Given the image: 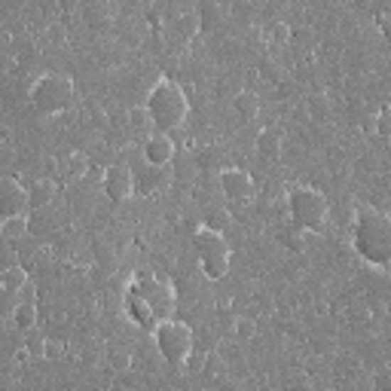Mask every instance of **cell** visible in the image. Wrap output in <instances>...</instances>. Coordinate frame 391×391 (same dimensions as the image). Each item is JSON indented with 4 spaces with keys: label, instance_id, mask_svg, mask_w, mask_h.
I'll use <instances>...</instances> for the list:
<instances>
[{
    "label": "cell",
    "instance_id": "obj_1",
    "mask_svg": "<svg viewBox=\"0 0 391 391\" xmlns=\"http://www.w3.org/2000/svg\"><path fill=\"white\" fill-rule=\"evenodd\" d=\"M352 248L367 266L388 269L391 266V214L367 208L352 223Z\"/></svg>",
    "mask_w": 391,
    "mask_h": 391
},
{
    "label": "cell",
    "instance_id": "obj_2",
    "mask_svg": "<svg viewBox=\"0 0 391 391\" xmlns=\"http://www.w3.org/2000/svg\"><path fill=\"white\" fill-rule=\"evenodd\" d=\"M147 110L153 117V126L162 132H171L187 122L190 117V98L171 77H159L147 92Z\"/></svg>",
    "mask_w": 391,
    "mask_h": 391
},
{
    "label": "cell",
    "instance_id": "obj_3",
    "mask_svg": "<svg viewBox=\"0 0 391 391\" xmlns=\"http://www.w3.org/2000/svg\"><path fill=\"white\" fill-rule=\"evenodd\" d=\"M193 248H196V260H199L205 279L218 282L230 272V260H232V245L226 242L223 230H214V226H199L193 232Z\"/></svg>",
    "mask_w": 391,
    "mask_h": 391
},
{
    "label": "cell",
    "instance_id": "obj_4",
    "mask_svg": "<svg viewBox=\"0 0 391 391\" xmlns=\"http://www.w3.org/2000/svg\"><path fill=\"white\" fill-rule=\"evenodd\" d=\"M287 211L300 232H321L331 220V202L315 187H294L287 196Z\"/></svg>",
    "mask_w": 391,
    "mask_h": 391
},
{
    "label": "cell",
    "instance_id": "obj_5",
    "mask_svg": "<svg viewBox=\"0 0 391 391\" xmlns=\"http://www.w3.org/2000/svg\"><path fill=\"white\" fill-rule=\"evenodd\" d=\"M74 80L68 74H43L37 77V83L31 86V105L43 117H61L74 107Z\"/></svg>",
    "mask_w": 391,
    "mask_h": 391
},
{
    "label": "cell",
    "instance_id": "obj_6",
    "mask_svg": "<svg viewBox=\"0 0 391 391\" xmlns=\"http://www.w3.org/2000/svg\"><path fill=\"white\" fill-rule=\"evenodd\" d=\"M153 339H156V348H159L162 361H168L171 367H181V370H183V364H187V358L196 352L193 327L178 321V318L159 321L156 331H153Z\"/></svg>",
    "mask_w": 391,
    "mask_h": 391
},
{
    "label": "cell",
    "instance_id": "obj_7",
    "mask_svg": "<svg viewBox=\"0 0 391 391\" xmlns=\"http://www.w3.org/2000/svg\"><path fill=\"white\" fill-rule=\"evenodd\" d=\"M132 291H138L144 294L150 300V306L156 309V315H159V321H166V318H174V309H178V294H174V287L168 282H159V279H153V275L147 272H138V279L135 284H132Z\"/></svg>",
    "mask_w": 391,
    "mask_h": 391
},
{
    "label": "cell",
    "instance_id": "obj_8",
    "mask_svg": "<svg viewBox=\"0 0 391 391\" xmlns=\"http://www.w3.org/2000/svg\"><path fill=\"white\" fill-rule=\"evenodd\" d=\"M28 208H31V193L25 190V183L16 181L13 174H4L0 178V211H4V218L25 214Z\"/></svg>",
    "mask_w": 391,
    "mask_h": 391
},
{
    "label": "cell",
    "instance_id": "obj_9",
    "mask_svg": "<svg viewBox=\"0 0 391 391\" xmlns=\"http://www.w3.org/2000/svg\"><path fill=\"white\" fill-rule=\"evenodd\" d=\"M218 183L226 199H232V202H251L257 196V183L245 168H223Z\"/></svg>",
    "mask_w": 391,
    "mask_h": 391
},
{
    "label": "cell",
    "instance_id": "obj_10",
    "mask_svg": "<svg viewBox=\"0 0 391 391\" xmlns=\"http://www.w3.org/2000/svg\"><path fill=\"white\" fill-rule=\"evenodd\" d=\"M101 190H105L110 202H126L135 193V174L126 166H110L105 171V181H101Z\"/></svg>",
    "mask_w": 391,
    "mask_h": 391
},
{
    "label": "cell",
    "instance_id": "obj_11",
    "mask_svg": "<svg viewBox=\"0 0 391 391\" xmlns=\"http://www.w3.org/2000/svg\"><path fill=\"white\" fill-rule=\"evenodd\" d=\"M174 150H178V144L171 141L168 132H153V135H147V141H144V159L150 162V166H168V162L174 159Z\"/></svg>",
    "mask_w": 391,
    "mask_h": 391
},
{
    "label": "cell",
    "instance_id": "obj_12",
    "mask_svg": "<svg viewBox=\"0 0 391 391\" xmlns=\"http://www.w3.org/2000/svg\"><path fill=\"white\" fill-rule=\"evenodd\" d=\"M126 315L132 318V324L141 327V331H156V324H159L156 309H153L147 296L138 294V291L129 294V300H126Z\"/></svg>",
    "mask_w": 391,
    "mask_h": 391
},
{
    "label": "cell",
    "instance_id": "obj_13",
    "mask_svg": "<svg viewBox=\"0 0 391 391\" xmlns=\"http://www.w3.org/2000/svg\"><path fill=\"white\" fill-rule=\"evenodd\" d=\"M282 147H284V135L279 129H269V126L260 129V135H257V153L263 159H279Z\"/></svg>",
    "mask_w": 391,
    "mask_h": 391
},
{
    "label": "cell",
    "instance_id": "obj_14",
    "mask_svg": "<svg viewBox=\"0 0 391 391\" xmlns=\"http://www.w3.org/2000/svg\"><path fill=\"white\" fill-rule=\"evenodd\" d=\"M28 193H31V205H34V208H43V205H49V202L55 199L58 187H55L53 178H40V181L31 183Z\"/></svg>",
    "mask_w": 391,
    "mask_h": 391
},
{
    "label": "cell",
    "instance_id": "obj_15",
    "mask_svg": "<svg viewBox=\"0 0 391 391\" xmlns=\"http://www.w3.org/2000/svg\"><path fill=\"white\" fill-rule=\"evenodd\" d=\"M28 282H31L28 279V269H25V266H16V263L6 266L4 275H0V284H4L6 294H22Z\"/></svg>",
    "mask_w": 391,
    "mask_h": 391
},
{
    "label": "cell",
    "instance_id": "obj_16",
    "mask_svg": "<svg viewBox=\"0 0 391 391\" xmlns=\"http://www.w3.org/2000/svg\"><path fill=\"white\" fill-rule=\"evenodd\" d=\"M13 324L18 331H34L37 327V300H22L13 309Z\"/></svg>",
    "mask_w": 391,
    "mask_h": 391
},
{
    "label": "cell",
    "instance_id": "obj_17",
    "mask_svg": "<svg viewBox=\"0 0 391 391\" xmlns=\"http://www.w3.org/2000/svg\"><path fill=\"white\" fill-rule=\"evenodd\" d=\"M0 235H4L6 242H18L28 235V211L25 214H13V218H4L0 223Z\"/></svg>",
    "mask_w": 391,
    "mask_h": 391
},
{
    "label": "cell",
    "instance_id": "obj_18",
    "mask_svg": "<svg viewBox=\"0 0 391 391\" xmlns=\"http://www.w3.org/2000/svg\"><path fill=\"white\" fill-rule=\"evenodd\" d=\"M235 113H239L245 122L260 117V98H257V92H239V95H235Z\"/></svg>",
    "mask_w": 391,
    "mask_h": 391
},
{
    "label": "cell",
    "instance_id": "obj_19",
    "mask_svg": "<svg viewBox=\"0 0 391 391\" xmlns=\"http://www.w3.org/2000/svg\"><path fill=\"white\" fill-rule=\"evenodd\" d=\"M199 28H202V22H199V13H183V16H178L174 18V34H178L183 43L187 40H193L196 34H199Z\"/></svg>",
    "mask_w": 391,
    "mask_h": 391
},
{
    "label": "cell",
    "instance_id": "obj_20",
    "mask_svg": "<svg viewBox=\"0 0 391 391\" xmlns=\"http://www.w3.org/2000/svg\"><path fill=\"white\" fill-rule=\"evenodd\" d=\"M86 171H89V156H86V153H80V150H74V153L68 156V168H65L68 181L86 178Z\"/></svg>",
    "mask_w": 391,
    "mask_h": 391
},
{
    "label": "cell",
    "instance_id": "obj_21",
    "mask_svg": "<svg viewBox=\"0 0 391 391\" xmlns=\"http://www.w3.org/2000/svg\"><path fill=\"white\" fill-rule=\"evenodd\" d=\"M232 336L235 339H239V343H251V339L257 336V321H254V318H235V321H232Z\"/></svg>",
    "mask_w": 391,
    "mask_h": 391
},
{
    "label": "cell",
    "instance_id": "obj_22",
    "mask_svg": "<svg viewBox=\"0 0 391 391\" xmlns=\"http://www.w3.org/2000/svg\"><path fill=\"white\" fill-rule=\"evenodd\" d=\"M129 126H132V129H147V126H153V117H150L147 105H138V107L129 110Z\"/></svg>",
    "mask_w": 391,
    "mask_h": 391
},
{
    "label": "cell",
    "instance_id": "obj_23",
    "mask_svg": "<svg viewBox=\"0 0 391 391\" xmlns=\"http://www.w3.org/2000/svg\"><path fill=\"white\" fill-rule=\"evenodd\" d=\"M291 37H294V31H291V25H287V22L269 25V40H272L275 46H287V43H291Z\"/></svg>",
    "mask_w": 391,
    "mask_h": 391
},
{
    "label": "cell",
    "instance_id": "obj_24",
    "mask_svg": "<svg viewBox=\"0 0 391 391\" xmlns=\"http://www.w3.org/2000/svg\"><path fill=\"white\" fill-rule=\"evenodd\" d=\"M205 226H214V230H226V226H230V211H218V208H214V211H208V214H205V220H202Z\"/></svg>",
    "mask_w": 391,
    "mask_h": 391
},
{
    "label": "cell",
    "instance_id": "obj_25",
    "mask_svg": "<svg viewBox=\"0 0 391 391\" xmlns=\"http://www.w3.org/2000/svg\"><path fill=\"white\" fill-rule=\"evenodd\" d=\"M65 355H68V346L61 343V339H46V358L49 361H61Z\"/></svg>",
    "mask_w": 391,
    "mask_h": 391
},
{
    "label": "cell",
    "instance_id": "obj_26",
    "mask_svg": "<svg viewBox=\"0 0 391 391\" xmlns=\"http://www.w3.org/2000/svg\"><path fill=\"white\" fill-rule=\"evenodd\" d=\"M376 135L379 138H391V107L376 113Z\"/></svg>",
    "mask_w": 391,
    "mask_h": 391
},
{
    "label": "cell",
    "instance_id": "obj_27",
    "mask_svg": "<svg viewBox=\"0 0 391 391\" xmlns=\"http://www.w3.org/2000/svg\"><path fill=\"white\" fill-rule=\"evenodd\" d=\"M25 346L31 348V355H34V358H46V339L43 336H31Z\"/></svg>",
    "mask_w": 391,
    "mask_h": 391
},
{
    "label": "cell",
    "instance_id": "obj_28",
    "mask_svg": "<svg viewBox=\"0 0 391 391\" xmlns=\"http://www.w3.org/2000/svg\"><path fill=\"white\" fill-rule=\"evenodd\" d=\"M379 31H382V37L391 43V13H382V16H379Z\"/></svg>",
    "mask_w": 391,
    "mask_h": 391
},
{
    "label": "cell",
    "instance_id": "obj_29",
    "mask_svg": "<svg viewBox=\"0 0 391 391\" xmlns=\"http://www.w3.org/2000/svg\"><path fill=\"white\" fill-rule=\"evenodd\" d=\"M77 6H80L77 0H58V13H61V16H74Z\"/></svg>",
    "mask_w": 391,
    "mask_h": 391
},
{
    "label": "cell",
    "instance_id": "obj_30",
    "mask_svg": "<svg viewBox=\"0 0 391 391\" xmlns=\"http://www.w3.org/2000/svg\"><path fill=\"white\" fill-rule=\"evenodd\" d=\"M16 364H31V361H34V355H31V348L28 346H22V348H16Z\"/></svg>",
    "mask_w": 391,
    "mask_h": 391
},
{
    "label": "cell",
    "instance_id": "obj_31",
    "mask_svg": "<svg viewBox=\"0 0 391 391\" xmlns=\"http://www.w3.org/2000/svg\"><path fill=\"white\" fill-rule=\"evenodd\" d=\"M214 306H218V312H226V309L232 306V296H218V300H214Z\"/></svg>",
    "mask_w": 391,
    "mask_h": 391
},
{
    "label": "cell",
    "instance_id": "obj_32",
    "mask_svg": "<svg viewBox=\"0 0 391 391\" xmlns=\"http://www.w3.org/2000/svg\"><path fill=\"white\" fill-rule=\"evenodd\" d=\"M272 4H275V6H282V4H284V0H272Z\"/></svg>",
    "mask_w": 391,
    "mask_h": 391
},
{
    "label": "cell",
    "instance_id": "obj_33",
    "mask_svg": "<svg viewBox=\"0 0 391 391\" xmlns=\"http://www.w3.org/2000/svg\"><path fill=\"white\" fill-rule=\"evenodd\" d=\"M388 107H391V89H388Z\"/></svg>",
    "mask_w": 391,
    "mask_h": 391
},
{
    "label": "cell",
    "instance_id": "obj_34",
    "mask_svg": "<svg viewBox=\"0 0 391 391\" xmlns=\"http://www.w3.org/2000/svg\"><path fill=\"white\" fill-rule=\"evenodd\" d=\"M144 4H153V0H144Z\"/></svg>",
    "mask_w": 391,
    "mask_h": 391
}]
</instances>
